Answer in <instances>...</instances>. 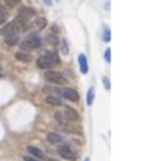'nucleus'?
<instances>
[{
  "label": "nucleus",
  "mask_w": 150,
  "mask_h": 161,
  "mask_svg": "<svg viewBox=\"0 0 150 161\" xmlns=\"http://www.w3.org/2000/svg\"><path fill=\"white\" fill-rule=\"evenodd\" d=\"M16 59L21 62H29L31 60V54H26L25 51H18L16 53Z\"/></svg>",
  "instance_id": "obj_16"
},
{
  "label": "nucleus",
  "mask_w": 150,
  "mask_h": 161,
  "mask_svg": "<svg viewBox=\"0 0 150 161\" xmlns=\"http://www.w3.org/2000/svg\"><path fill=\"white\" fill-rule=\"evenodd\" d=\"M57 63H60L59 57H57L55 53H51V51H47L45 54H42L37 60V66L39 69H51V68H54V64H57Z\"/></svg>",
  "instance_id": "obj_1"
},
{
  "label": "nucleus",
  "mask_w": 150,
  "mask_h": 161,
  "mask_svg": "<svg viewBox=\"0 0 150 161\" xmlns=\"http://www.w3.org/2000/svg\"><path fill=\"white\" fill-rule=\"evenodd\" d=\"M61 114L67 122H77V120H79L77 111H76L75 108H71V107H64V110H63Z\"/></svg>",
  "instance_id": "obj_5"
},
{
  "label": "nucleus",
  "mask_w": 150,
  "mask_h": 161,
  "mask_svg": "<svg viewBox=\"0 0 150 161\" xmlns=\"http://www.w3.org/2000/svg\"><path fill=\"white\" fill-rule=\"evenodd\" d=\"M104 41L105 42L109 41V30H108V28H106V30H105V32H104Z\"/></svg>",
  "instance_id": "obj_22"
},
{
  "label": "nucleus",
  "mask_w": 150,
  "mask_h": 161,
  "mask_svg": "<svg viewBox=\"0 0 150 161\" xmlns=\"http://www.w3.org/2000/svg\"><path fill=\"white\" fill-rule=\"evenodd\" d=\"M93 100H95V91H93V88H89L88 94H86V104L88 106H92L93 104Z\"/></svg>",
  "instance_id": "obj_14"
},
{
  "label": "nucleus",
  "mask_w": 150,
  "mask_h": 161,
  "mask_svg": "<svg viewBox=\"0 0 150 161\" xmlns=\"http://www.w3.org/2000/svg\"><path fill=\"white\" fill-rule=\"evenodd\" d=\"M50 2H51V0H45V3H50Z\"/></svg>",
  "instance_id": "obj_23"
},
{
  "label": "nucleus",
  "mask_w": 150,
  "mask_h": 161,
  "mask_svg": "<svg viewBox=\"0 0 150 161\" xmlns=\"http://www.w3.org/2000/svg\"><path fill=\"white\" fill-rule=\"evenodd\" d=\"M34 25H35L37 30H44V28L47 26V21L44 19V18H38V19L34 21Z\"/></svg>",
  "instance_id": "obj_13"
},
{
  "label": "nucleus",
  "mask_w": 150,
  "mask_h": 161,
  "mask_svg": "<svg viewBox=\"0 0 150 161\" xmlns=\"http://www.w3.org/2000/svg\"><path fill=\"white\" fill-rule=\"evenodd\" d=\"M28 153H29L31 157H37V158H44V153L41 149H38L37 147H28Z\"/></svg>",
  "instance_id": "obj_12"
},
{
  "label": "nucleus",
  "mask_w": 150,
  "mask_h": 161,
  "mask_svg": "<svg viewBox=\"0 0 150 161\" xmlns=\"http://www.w3.org/2000/svg\"><path fill=\"white\" fill-rule=\"evenodd\" d=\"M57 153H59V155L61 158H64V160H70V161L76 160V154L73 153V149L67 144H60L59 148H57Z\"/></svg>",
  "instance_id": "obj_3"
},
{
  "label": "nucleus",
  "mask_w": 150,
  "mask_h": 161,
  "mask_svg": "<svg viewBox=\"0 0 150 161\" xmlns=\"http://www.w3.org/2000/svg\"><path fill=\"white\" fill-rule=\"evenodd\" d=\"M50 161H53V160H50Z\"/></svg>",
  "instance_id": "obj_26"
},
{
  "label": "nucleus",
  "mask_w": 150,
  "mask_h": 161,
  "mask_svg": "<svg viewBox=\"0 0 150 161\" xmlns=\"http://www.w3.org/2000/svg\"><path fill=\"white\" fill-rule=\"evenodd\" d=\"M34 9H31V8H28V6H22L21 9H19V13H18V16H21V18H23V19H28V18H31V16H34Z\"/></svg>",
  "instance_id": "obj_9"
},
{
  "label": "nucleus",
  "mask_w": 150,
  "mask_h": 161,
  "mask_svg": "<svg viewBox=\"0 0 150 161\" xmlns=\"http://www.w3.org/2000/svg\"><path fill=\"white\" fill-rule=\"evenodd\" d=\"M61 94H63V97L66 98V100H69V101H73V103L79 101V94L73 88H64L61 91Z\"/></svg>",
  "instance_id": "obj_6"
},
{
  "label": "nucleus",
  "mask_w": 150,
  "mask_h": 161,
  "mask_svg": "<svg viewBox=\"0 0 150 161\" xmlns=\"http://www.w3.org/2000/svg\"><path fill=\"white\" fill-rule=\"evenodd\" d=\"M47 139H48V142H50V144H53V145H60V144H63L64 138H63L61 135H59V133L50 132V133L47 135Z\"/></svg>",
  "instance_id": "obj_8"
},
{
  "label": "nucleus",
  "mask_w": 150,
  "mask_h": 161,
  "mask_svg": "<svg viewBox=\"0 0 150 161\" xmlns=\"http://www.w3.org/2000/svg\"><path fill=\"white\" fill-rule=\"evenodd\" d=\"M45 101L48 103L50 106H61V101H60V98L54 97V95H48Z\"/></svg>",
  "instance_id": "obj_15"
},
{
  "label": "nucleus",
  "mask_w": 150,
  "mask_h": 161,
  "mask_svg": "<svg viewBox=\"0 0 150 161\" xmlns=\"http://www.w3.org/2000/svg\"><path fill=\"white\" fill-rule=\"evenodd\" d=\"M105 60H106L108 63L111 62V50H109V48H108L106 51H105Z\"/></svg>",
  "instance_id": "obj_21"
},
{
  "label": "nucleus",
  "mask_w": 150,
  "mask_h": 161,
  "mask_svg": "<svg viewBox=\"0 0 150 161\" xmlns=\"http://www.w3.org/2000/svg\"><path fill=\"white\" fill-rule=\"evenodd\" d=\"M16 31H19V28H18L16 22L13 21V22H9V24H8L6 26H3L0 32H2V34H3L4 37H6V35H10V34H18Z\"/></svg>",
  "instance_id": "obj_7"
},
{
  "label": "nucleus",
  "mask_w": 150,
  "mask_h": 161,
  "mask_svg": "<svg viewBox=\"0 0 150 161\" xmlns=\"http://www.w3.org/2000/svg\"><path fill=\"white\" fill-rule=\"evenodd\" d=\"M0 75H2V66H0Z\"/></svg>",
  "instance_id": "obj_24"
},
{
  "label": "nucleus",
  "mask_w": 150,
  "mask_h": 161,
  "mask_svg": "<svg viewBox=\"0 0 150 161\" xmlns=\"http://www.w3.org/2000/svg\"><path fill=\"white\" fill-rule=\"evenodd\" d=\"M41 46V38L38 34H31L28 35L23 41L21 42V48L22 50H35Z\"/></svg>",
  "instance_id": "obj_2"
},
{
  "label": "nucleus",
  "mask_w": 150,
  "mask_h": 161,
  "mask_svg": "<svg viewBox=\"0 0 150 161\" xmlns=\"http://www.w3.org/2000/svg\"><path fill=\"white\" fill-rule=\"evenodd\" d=\"M44 78H45L48 82L59 84V85L66 82V78H64V75H63L61 72H57V70H47L45 75H44Z\"/></svg>",
  "instance_id": "obj_4"
},
{
  "label": "nucleus",
  "mask_w": 150,
  "mask_h": 161,
  "mask_svg": "<svg viewBox=\"0 0 150 161\" xmlns=\"http://www.w3.org/2000/svg\"><path fill=\"white\" fill-rule=\"evenodd\" d=\"M3 2L8 4L9 8H15V6H18V4L21 3V0H3Z\"/></svg>",
  "instance_id": "obj_18"
},
{
  "label": "nucleus",
  "mask_w": 150,
  "mask_h": 161,
  "mask_svg": "<svg viewBox=\"0 0 150 161\" xmlns=\"http://www.w3.org/2000/svg\"><path fill=\"white\" fill-rule=\"evenodd\" d=\"M61 53L63 54H67V53H69V46H67L66 40H63L61 41Z\"/></svg>",
  "instance_id": "obj_19"
},
{
  "label": "nucleus",
  "mask_w": 150,
  "mask_h": 161,
  "mask_svg": "<svg viewBox=\"0 0 150 161\" xmlns=\"http://www.w3.org/2000/svg\"><path fill=\"white\" fill-rule=\"evenodd\" d=\"M4 42L8 44V46H15L19 42V35L18 34H10V35H6L4 37Z\"/></svg>",
  "instance_id": "obj_11"
},
{
  "label": "nucleus",
  "mask_w": 150,
  "mask_h": 161,
  "mask_svg": "<svg viewBox=\"0 0 150 161\" xmlns=\"http://www.w3.org/2000/svg\"><path fill=\"white\" fill-rule=\"evenodd\" d=\"M79 64H80V70H82V73H88L89 68H88V60H86V56L82 53V54H79Z\"/></svg>",
  "instance_id": "obj_10"
},
{
  "label": "nucleus",
  "mask_w": 150,
  "mask_h": 161,
  "mask_svg": "<svg viewBox=\"0 0 150 161\" xmlns=\"http://www.w3.org/2000/svg\"><path fill=\"white\" fill-rule=\"evenodd\" d=\"M23 160H25V161H44V160H39V158H37V157H31V155L23 157Z\"/></svg>",
  "instance_id": "obj_20"
},
{
  "label": "nucleus",
  "mask_w": 150,
  "mask_h": 161,
  "mask_svg": "<svg viewBox=\"0 0 150 161\" xmlns=\"http://www.w3.org/2000/svg\"><path fill=\"white\" fill-rule=\"evenodd\" d=\"M8 21V12H6V9L2 8L0 6V25L2 24H4V22Z\"/></svg>",
  "instance_id": "obj_17"
},
{
  "label": "nucleus",
  "mask_w": 150,
  "mask_h": 161,
  "mask_svg": "<svg viewBox=\"0 0 150 161\" xmlns=\"http://www.w3.org/2000/svg\"><path fill=\"white\" fill-rule=\"evenodd\" d=\"M85 161H89V158H85Z\"/></svg>",
  "instance_id": "obj_25"
}]
</instances>
